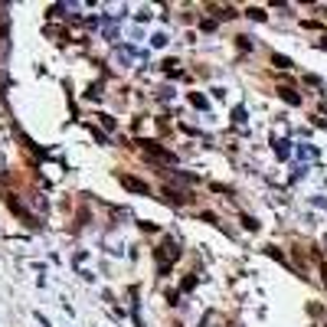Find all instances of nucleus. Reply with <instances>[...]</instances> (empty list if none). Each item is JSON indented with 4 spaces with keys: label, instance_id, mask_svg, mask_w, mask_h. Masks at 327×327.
I'll use <instances>...</instances> for the list:
<instances>
[{
    "label": "nucleus",
    "instance_id": "nucleus-1",
    "mask_svg": "<svg viewBox=\"0 0 327 327\" xmlns=\"http://www.w3.org/2000/svg\"><path fill=\"white\" fill-rule=\"evenodd\" d=\"M121 184H124V186H131V190H138V193H147V186H144V184H138V180H131V177H121Z\"/></svg>",
    "mask_w": 327,
    "mask_h": 327
},
{
    "label": "nucleus",
    "instance_id": "nucleus-2",
    "mask_svg": "<svg viewBox=\"0 0 327 327\" xmlns=\"http://www.w3.org/2000/svg\"><path fill=\"white\" fill-rule=\"evenodd\" d=\"M321 275H324V285H327V265H321Z\"/></svg>",
    "mask_w": 327,
    "mask_h": 327
}]
</instances>
